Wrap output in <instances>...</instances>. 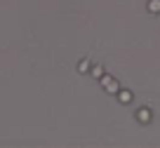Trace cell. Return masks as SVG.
I'll return each instance as SVG.
<instances>
[{
    "label": "cell",
    "mask_w": 160,
    "mask_h": 148,
    "mask_svg": "<svg viewBox=\"0 0 160 148\" xmlns=\"http://www.w3.org/2000/svg\"><path fill=\"white\" fill-rule=\"evenodd\" d=\"M137 120H139V122H151V111L148 108H139V111H137Z\"/></svg>",
    "instance_id": "6da1fadb"
},
{
    "label": "cell",
    "mask_w": 160,
    "mask_h": 148,
    "mask_svg": "<svg viewBox=\"0 0 160 148\" xmlns=\"http://www.w3.org/2000/svg\"><path fill=\"white\" fill-rule=\"evenodd\" d=\"M118 99H120V104H130L132 101V92L130 89H122V92H118Z\"/></svg>",
    "instance_id": "7a4b0ae2"
},
{
    "label": "cell",
    "mask_w": 160,
    "mask_h": 148,
    "mask_svg": "<svg viewBox=\"0 0 160 148\" xmlns=\"http://www.w3.org/2000/svg\"><path fill=\"white\" fill-rule=\"evenodd\" d=\"M148 12L158 14V12H160V0H148Z\"/></svg>",
    "instance_id": "3957f363"
},
{
    "label": "cell",
    "mask_w": 160,
    "mask_h": 148,
    "mask_svg": "<svg viewBox=\"0 0 160 148\" xmlns=\"http://www.w3.org/2000/svg\"><path fill=\"white\" fill-rule=\"evenodd\" d=\"M104 87H108V89H118V85H115L113 80H111L108 75H106V78H104Z\"/></svg>",
    "instance_id": "277c9868"
}]
</instances>
